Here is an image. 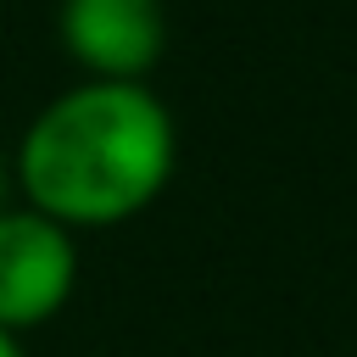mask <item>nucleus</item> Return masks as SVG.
<instances>
[{"label": "nucleus", "instance_id": "obj_1", "mask_svg": "<svg viewBox=\"0 0 357 357\" xmlns=\"http://www.w3.org/2000/svg\"><path fill=\"white\" fill-rule=\"evenodd\" d=\"M178 167V128L151 84L84 78L45 100L17 145L22 206L61 229H117L162 201Z\"/></svg>", "mask_w": 357, "mask_h": 357}, {"label": "nucleus", "instance_id": "obj_2", "mask_svg": "<svg viewBox=\"0 0 357 357\" xmlns=\"http://www.w3.org/2000/svg\"><path fill=\"white\" fill-rule=\"evenodd\" d=\"M78 290V234L33 206H0V329L28 335L50 324Z\"/></svg>", "mask_w": 357, "mask_h": 357}, {"label": "nucleus", "instance_id": "obj_3", "mask_svg": "<svg viewBox=\"0 0 357 357\" xmlns=\"http://www.w3.org/2000/svg\"><path fill=\"white\" fill-rule=\"evenodd\" d=\"M56 33L84 78L145 84L167 50V11L162 0H61Z\"/></svg>", "mask_w": 357, "mask_h": 357}, {"label": "nucleus", "instance_id": "obj_4", "mask_svg": "<svg viewBox=\"0 0 357 357\" xmlns=\"http://www.w3.org/2000/svg\"><path fill=\"white\" fill-rule=\"evenodd\" d=\"M0 357H28V351H22V340H17V335H6V329H0Z\"/></svg>", "mask_w": 357, "mask_h": 357}, {"label": "nucleus", "instance_id": "obj_5", "mask_svg": "<svg viewBox=\"0 0 357 357\" xmlns=\"http://www.w3.org/2000/svg\"><path fill=\"white\" fill-rule=\"evenodd\" d=\"M6 190H11V173H6V156H0V206H6Z\"/></svg>", "mask_w": 357, "mask_h": 357}]
</instances>
